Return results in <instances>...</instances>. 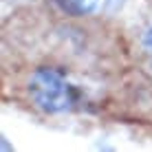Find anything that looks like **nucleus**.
I'll return each instance as SVG.
<instances>
[{
    "label": "nucleus",
    "instance_id": "nucleus-3",
    "mask_svg": "<svg viewBox=\"0 0 152 152\" xmlns=\"http://www.w3.org/2000/svg\"><path fill=\"white\" fill-rule=\"evenodd\" d=\"M143 46H145V53H148L150 57V62H152V29L145 33V38H143Z\"/></svg>",
    "mask_w": 152,
    "mask_h": 152
},
{
    "label": "nucleus",
    "instance_id": "nucleus-1",
    "mask_svg": "<svg viewBox=\"0 0 152 152\" xmlns=\"http://www.w3.org/2000/svg\"><path fill=\"white\" fill-rule=\"evenodd\" d=\"M29 93L33 97V102L49 113L73 110L84 99L82 91L75 84H71L62 73L51 71V69H42L31 77Z\"/></svg>",
    "mask_w": 152,
    "mask_h": 152
},
{
    "label": "nucleus",
    "instance_id": "nucleus-2",
    "mask_svg": "<svg viewBox=\"0 0 152 152\" xmlns=\"http://www.w3.org/2000/svg\"><path fill=\"white\" fill-rule=\"evenodd\" d=\"M55 2H60L62 7H64L66 11H71V13H86V11H91V9L95 7L99 0H55Z\"/></svg>",
    "mask_w": 152,
    "mask_h": 152
}]
</instances>
